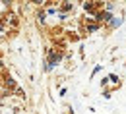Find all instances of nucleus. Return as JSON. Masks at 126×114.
<instances>
[{
  "label": "nucleus",
  "mask_w": 126,
  "mask_h": 114,
  "mask_svg": "<svg viewBox=\"0 0 126 114\" xmlns=\"http://www.w3.org/2000/svg\"><path fill=\"white\" fill-rule=\"evenodd\" d=\"M97 17H99V19H105V21H110V19H112V16H110L109 12H103V14H99Z\"/></svg>",
  "instance_id": "1"
},
{
  "label": "nucleus",
  "mask_w": 126,
  "mask_h": 114,
  "mask_svg": "<svg viewBox=\"0 0 126 114\" xmlns=\"http://www.w3.org/2000/svg\"><path fill=\"white\" fill-rule=\"evenodd\" d=\"M85 12H93V6L91 4H85Z\"/></svg>",
  "instance_id": "2"
},
{
  "label": "nucleus",
  "mask_w": 126,
  "mask_h": 114,
  "mask_svg": "<svg viewBox=\"0 0 126 114\" xmlns=\"http://www.w3.org/2000/svg\"><path fill=\"white\" fill-rule=\"evenodd\" d=\"M33 2H43V0H33Z\"/></svg>",
  "instance_id": "3"
}]
</instances>
